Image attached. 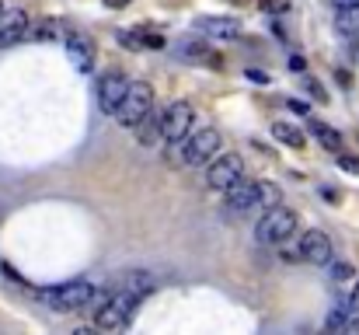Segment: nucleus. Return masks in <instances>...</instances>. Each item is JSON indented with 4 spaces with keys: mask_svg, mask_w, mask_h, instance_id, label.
Instances as JSON below:
<instances>
[{
    "mask_svg": "<svg viewBox=\"0 0 359 335\" xmlns=\"http://www.w3.org/2000/svg\"><path fill=\"white\" fill-rule=\"evenodd\" d=\"M279 206V185L276 182H244L227 192V210L231 214H255V210H272Z\"/></svg>",
    "mask_w": 359,
    "mask_h": 335,
    "instance_id": "1",
    "label": "nucleus"
},
{
    "mask_svg": "<svg viewBox=\"0 0 359 335\" xmlns=\"http://www.w3.org/2000/svg\"><path fill=\"white\" fill-rule=\"evenodd\" d=\"M346 304H349V311H353V315H359V283L353 287V294H349V301H346Z\"/></svg>",
    "mask_w": 359,
    "mask_h": 335,
    "instance_id": "24",
    "label": "nucleus"
},
{
    "mask_svg": "<svg viewBox=\"0 0 359 335\" xmlns=\"http://www.w3.org/2000/svg\"><path fill=\"white\" fill-rule=\"evenodd\" d=\"M304 88H307V95H314V98H318V102H328V95H325V91H321V84H318V81H314V77H307V81H304Z\"/></svg>",
    "mask_w": 359,
    "mask_h": 335,
    "instance_id": "21",
    "label": "nucleus"
},
{
    "mask_svg": "<svg viewBox=\"0 0 359 335\" xmlns=\"http://www.w3.org/2000/svg\"><path fill=\"white\" fill-rule=\"evenodd\" d=\"M332 280H335V283H349V280H353V265H349V262H335V265H332Z\"/></svg>",
    "mask_w": 359,
    "mask_h": 335,
    "instance_id": "19",
    "label": "nucleus"
},
{
    "mask_svg": "<svg viewBox=\"0 0 359 335\" xmlns=\"http://www.w3.org/2000/svg\"><path fill=\"white\" fill-rule=\"evenodd\" d=\"M154 287H157V280H154L150 272H126V276H122V290L136 294L140 301H143L147 294H154Z\"/></svg>",
    "mask_w": 359,
    "mask_h": 335,
    "instance_id": "17",
    "label": "nucleus"
},
{
    "mask_svg": "<svg viewBox=\"0 0 359 335\" xmlns=\"http://www.w3.org/2000/svg\"><path fill=\"white\" fill-rule=\"evenodd\" d=\"M67 56L81 74H88L95 67V46L88 39H81V35H67Z\"/></svg>",
    "mask_w": 359,
    "mask_h": 335,
    "instance_id": "13",
    "label": "nucleus"
},
{
    "mask_svg": "<svg viewBox=\"0 0 359 335\" xmlns=\"http://www.w3.org/2000/svg\"><path fill=\"white\" fill-rule=\"evenodd\" d=\"M0 11H4V4H0Z\"/></svg>",
    "mask_w": 359,
    "mask_h": 335,
    "instance_id": "29",
    "label": "nucleus"
},
{
    "mask_svg": "<svg viewBox=\"0 0 359 335\" xmlns=\"http://www.w3.org/2000/svg\"><path fill=\"white\" fill-rule=\"evenodd\" d=\"M157 140H161V112L154 109L136 126V143H140V147H154Z\"/></svg>",
    "mask_w": 359,
    "mask_h": 335,
    "instance_id": "15",
    "label": "nucleus"
},
{
    "mask_svg": "<svg viewBox=\"0 0 359 335\" xmlns=\"http://www.w3.org/2000/svg\"><path fill=\"white\" fill-rule=\"evenodd\" d=\"M95 297H98V287H95L91 280H70V283H63V287L39 290V301H42V304H49L53 311H63V315L91 308V304H95Z\"/></svg>",
    "mask_w": 359,
    "mask_h": 335,
    "instance_id": "2",
    "label": "nucleus"
},
{
    "mask_svg": "<svg viewBox=\"0 0 359 335\" xmlns=\"http://www.w3.org/2000/svg\"><path fill=\"white\" fill-rule=\"evenodd\" d=\"M339 168H346L349 175H359V157L356 154H342V150H339Z\"/></svg>",
    "mask_w": 359,
    "mask_h": 335,
    "instance_id": "20",
    "label": "nucleus"
},
{
    "mask_svg": "<svg viewBox=\"0 0 359 335\" xmlns=\"http://www.w3.org/2000/svg\"><path fill=\"white\" fill-rule=\"evenodd\" d=\"M286 105H290V112H297V115H311V105H304V102H297V98H290Z\"/></svg>",
    "mask_w": 359,
    "mask_h": 335,
    "instance_id": "23",
    "label": "nucleus"
},
{
    "mask_svg": "<svg viewBox=\"0 0 359 335\" xmlns=\"http://www.w3.org/2000/svg\"><path fill=\"white\" fill-rule=\"evenodd\" d=\"M196 129V109L189 102H171L168 109H161V140L175 143L185 140Z\"/></svg>",
    "mask_w": 359,
    "mask_h": 335,
    "instance_id": "8",
    "label": "nucleus"
},
{
    "mask_svg": "<svg viewBox=\"0 0 359 335\" xmlns=\"http://www.w3.org/2000/svg\"><path fill=\"white\" fill-rule=\"evenodd\" d=\"M196 28H199V35H210V39H238L241 35V21L227 18V14H199Z\"/></svg>",
    "mask_w": 359,
    "mask_h": 335,
    "instance_id": "12",
    "label": "nucleus"
},
{
    "mask_svg": "<svg viewBox=\"0 0 359 335\" xmlns=\"http://www.w3.org/2000/svg\"><path fill=\"white\" fill-rule=\"evenodd\" d=\"M262 11H269V14H279V11H286V0H262Z\"/></svg>",
    "mask_w": 359,
    "mask_h": 335,
    "instance_id": "22",
    "label": "nucleus"
},
{
    "mask_svg": "<svg viewBox=\"0 0 359 335\" xmlns=\"http://www.w3.org/2000/svg\"><path fill=\"white\" fill-rule=\"evenodd\" d=\"M272 136L279 140V143H286V147H293V150H300L304 143H307V136H304V129H297L293 122H272Z\"/></svg>",
    "mask_w": 359,
    "mask_h": 335,
    "instance_id": "16",
    "label": "nucleus"
},
{
    "mask_svg": "<svg viewBox=\"0 0 359 335\" xmlns=\"http://www.w3.org/2000/svg\"><path fill=\"white\" fill-rule=\"evenodd\" d=\"M297 227H300V217L290 206H272V210L262 214V221L255 223V237L262 244H283L297 234Z\"/></svg>",
    "mask_w": 359,
    "mask_h": 335,
    "instance_id": "4",
    "label": "nucleus"
},
{
    "mask_svg": "<svg viewBox=\"0 0 359 335\" xmlns=\"http://www.w3.org/2000/svg\"><path fill=\"white\" fill-rule=\"evenodd\" d=\"M175 154H178L182 164H189V168L210 164V161L220 154V129H213V126L192 129L185 140H175Z\"/></svg>",
    "mask_w": 359,
    "mask_h": 335,
    "instance_id": "3",
    "label": "nucleus"
},
{
    "mask_svg": "<svg viewBox=\"0 0 359 335\" xmlns=\"http://www.w3.org/2000/svg\"><path fill=\"white\" fill-rule=\"evenodd\" d=\"M28 35H32V21H28V14L21 7L0 11V49H11V46H18Z\"/></svg>",
    "mask_w": 359,
    "mask_h": 335,
    "instance_id": "10",
    "label": "nucleus"
},
{
    "mask_svg": "<svg viewBox=\"0 0 359 335\" xmlns=\"http://www.w3.org/2000/svg\"><path fill=\"white\" fill-rule=\"evenodd\" d=\"M293 251L300 262H311V265H332V258H335V244L325 230H307Z\"/></svg>",
    "mask_w": 359,
    "mask_h": 335,
    "instance_id": "9",
    "label": "nucleus"
},
{
    "mask_svg": "<svg viewBox=\"0 0 359 335\" xmlns=\"http://www.w3.org/2000/svg\"><path fill=\"white\" fill-rule=\"evenodd\" d=\"M133 0H105V7H112V11H122V7H129Z\"/></svg>",
    "mask_w": 359,
    "mask_h": 335,
    "instance_id": "26",
    "label": "nucleus"
},
{
    "mask_svg": "<svg viewBox=\"0 0 359 335\" xmlns=\"http://www.w3.org/2000/svg\"><path fill=\"white\" fill-rule=\"evenodd\" d=\"M335 4V11H342V7H359V0H332Z\"/></svg>",
    "mask_w": 359,
    "mask_h": 335,
    "instance_id": "27",
    "label": "nucleus"
},
{
    "mask_svg": "<svg viewBox=\"0 0 359 335\" xmlns=\"http://www.w3.org/2000/svg\"><path fill=\"white\" fill-rule=\"evenodd\" d=\"M129 77L126 74H105L102 77V84H98V105H102V112H109V115H116V109L122 105V98H126V91H129Z\"/></svg>",
    "mask_w": 359,
    "mask_h": 335,
    "instance_id": "11",
    "label": "nucleus"
},
{
    "mask_svg": "<svg viewBox=\"0 0 359 335\" xmlns=\"http://www.w3.org/2000/svg\"><path fill=\"white\" fill-rule=\"evenodd\" d=\"M335 32L346 35V39L359 35V7H342V11H335Z\"/></svg>",
    "mask_w": 359,
    "mask_h": 335,
    "instance_id": "18",
    "label": "nucleus"
},
{
    "mask_svg": "<svg viewBox=\"0 0 359 335\" xmlns=\"http://www.w3.org/2000/svg\"><path fill=\"white\" fill-rule=\"evenodd\" d=\"M311 133L318 136V143L325 147V150H342V133L335 129V126H328V122H321V119H311Z\"/></svg>",
    "mask_w": 359,
    "mask_h": 335,
    "instance_id": "14",
    "label": "nucleus"
},
{
    "mask_svg": "<svg viewBox=\"0 0 359 335\" xmlns=\"http://www.w3.org/2000/svg\"><path fill=\"white\" fill-rule=\"evenodd\" d=\"M154 102H157L154 88H150L147 81H133L129 91H126V98H122V105L116 109V119H119L126 129H136V126L154 112Z\"/></svg>",
    "mask_w": 359,
    "mask_h": 335,
    "instance_id": "5",
    "label": "nucleus"
},
{
    "mask_svg": "<svg viewBox=\"0 0 359 335\" xmlns=\"http://www.w3.org/2000/svg\"><path fill=\"white\" fill-rule=\"evenodd\" d=\"M136 304H140V297L136 294H129V290H119V294H112L102 308H98V318H95V325L98 329H105V332H119L126 329L129 322H133V315H136Z\"/></svg>",
    "mask_w": 359,
    "mask_h": 335,
    "instance_id": "6",
    "label": "nucleus"
},
{
    "mask_svg": "<svg viewBox=\"0 0 359 335\" xmlns=\"http://www.w3.org/2000/svg\"><path fill=\"white\" fill-rule=\"evenodd\" d=\"M248 81H255V84H269V77H265L262 70H248Z\"/></svg>",
    "mask_w": 359,
    "mask_h": 335,
    "instance_id": "25",
    "label": "nucleus"
},
{
    "mask_svg": "<svg viewBox=\"0 0 359 335\" xmlns=\"http://www.w3.org/2000/svg\"><path fill=\"white\" fill-rule=\"evenodd\" d=\"M356 63H359V46H356Z\"/></svg>",
    "mask_w": 359,
    "mask_h": 335,
    "instance_id": "28",
    "label": "nucleus"
},
{
    "mask_svg": "<svg viewBox=\"0 0 359 335\" xmlns=\"http://www.w3.org/2000/svg\"><path fill=\"white\" fill-rule=\"evenodd\" d=\"M241 178H244V157L234 154V150L217 154V157L210 161V168H206V185H210L213 192H224V196L238 185Z\"/></svg>",
    "mask_w": 359,
    "mask_h": 335,
    "instance_id": "7",
    "label": "nucleus"
}]
</instances>
